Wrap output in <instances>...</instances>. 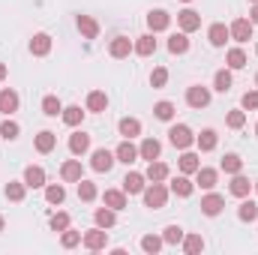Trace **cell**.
I'll use <instances>...</instances> for the list:
<instances>
[{
    "mask_svg": "<svg viewBox=\"0 0 258 255\" xmlns=\"http://www.w3.org/2000/svg\"><path fill=\"white\" fill-rule=\"evenodd\" d=\"M168 192L171 189H168L165 183H150V186H144L141 195H144V204H147L150 210H162V207L168 204Z\"/></svg>",
    "mask_w": 258,
    "mask_h": 255,
    "instance_id": "cell-1",
    "label": "cell"
},
{
    "mask_svg": "<svg viewBox=\"0 0 258 255\" xmlns=\"http://www.w3.org/2000/svg\"><path fill=\"white\" fill-rule=\"evenodd\" d=\"M114 162H117V156H114L111 150H105V147L93 150V156H90V168H93L96 174H108V171L114 168Z\"/></svg>",
    "mask_w": 258,
    "mask_h": 255,
    "instance_id": "cell-2",
    "label": "cell"
},
{
    "mask_svg": "<svg viewBox=\"0 0 258 255\" xmlns=\"http://www.w3.org/2000/svg\"><path fill=\"white\" fill-rule=\"evenodd\" d=\"M81 243H84L90 252H99V249H105V246H108V231L96 225V228H90V231H84V234H81Z\"/></svg>",
    "mask_w": 258,
    "mask_h": 255,
    "instance_id": "cell-3",
    "label": "cell"
},
{
    "mask_svg": "<svg viewBox=\"0 0 258 255\" xmlns=\"http://www.w3.org/2000/svg\"><path fill=\"white\" fill-rule=\"evenodd\" d=\"M186 105H189V108H207V105H210V87L192 84V87L186 90Z\"/></svg>",
    "mask_w": 258,
    "mask_h": 255,
    "instance_id": "cell-4",
    "label": "cell"
},
{
    "mask_svg": "<svg viewBox=\"0 0 258 255\" xmlns=\"http://www.w3.org/2000/svg\"><path fill=\"white\" fill-rule=\"evenodd\" d=\"M168 141H171L174 147L186 150V147H189V144L195 141V135H192V129L186 126V123H177V126H171V129H168Z\"/></svg>",
    "mask_w": 258,
    "mask_h": 255,
    "instance_id": "cell-5",
    "label": "cell"
},
{
    "mask_svg": "<svg viewBox=\"0 0 258 255\" xmlns=\"http://www.w3.org/2000/svg\"><path fill=\"white\" fill-rule=\"evenodd\" d=\"M252 21L249 18H237V21H231V27H228V33H231V39L234 42H249L252 39Z\"/></svg>",
    "mask_w": 258,
    "mask_h": 255,
    "instance_id": "cell-6",
    "label": "cell"
},
{
    "mask_svg": "<svg viewBox=\"0 0 258 255\" xmlns=\"http://www.w3.org/2000/svg\"><path fill=\"white\" fill-rule=\"evenodd\" d=\"M168 24H171V15H168L165 9H150V12H147V27H150L153 33L168 30Z\"/></svg>",
    "mask_w": 258,
    "mask_h": 255,
    "instance_id": "cell-7",
    "label": "cell"
},
{
    "mask_svg": "<svg viewBox=\"0 0 258 255\" xmlns=\"http://www.w3.org/2000/svg\"><path fill=\"white\" fill-rule=\"evenodd\" d=\"M222 207H225V198L216 195V192H210V195L201 198V213H204V216H219Z\"/></svg>",
    "mask_w": 258,
    "mask_h": 255,
    "instance_id": "cell-8",
    "label": "cell"
},
{
    "mask_svg": "<svg viewBox=\"0 0 258 255\" xmlns=\"http://www.w3.org/2000/svg\"><path fill=\"white\" fill-rule=\"evenodd\" d=\"M108 54L114 57V60H123L132 54V39L129 36H114L111 39V45H108Z\"/></svg>",
    "mask_w": 258,
    "mask_h": 255,
    "instance_id": "cell-9",
    "label": "cell"
},
{
    "mask_svg": "<svg viewBox=\"0 0 258 255\" xmlns=\"http://www.w3.org/2000/svg\"><path fill=\"white\" fill-rule=\"evenodd\" d=\"M177 24H180L183 33H195L201 27V15L195 9H183V12H177Z\"/></svg>",
    "mask_w": 258,
    "mask_h": 255,
    "instance_id": "cell-10",
    "label": "cell"
},
{
    "mask_svg": "<svg viewBox=\"0 0 258 255\" xmlns=\"http://www.w3.org/2000/svg\"><path fill=\"white\" fill-rule=\"evenodd\" d=\"M114 156H117V162H123V165H132V162L138 159V147L132 144V138H123V141L117 144Z\"/></svg>",
    "mask_w": 258,
    "mask_h": 255,
    "instance_id": "cell-11",
    "label": "cell"
},
{
    "mask_svg": "<svg viewBox=\"0 0 258 255\" xmlns=\"http://www.w3.org/2000/svg\"><path fill=\"white\" fill-rule=\"evenodd\" d=\"M132 51H135L138 57H150V54H156V39H153V33L138 36V39L132 42Z\"/></svg>",
    "mask_w": 258,
    "mask_h": 255,
    "instance_id": "cell-12",
    "label": "cell"
},
{
    "mask_svg": "<svg viewBox=\"0 0 258 255\" xmlns=\"http://www.w3.org/2000/svg\"><path fill=\"white\" fill-rule=\"evenodd\" d=\"M87 150H90V135H87V132L69 135V153H72V156H84Z\"/></svg>",
    "mask_w": 258,
    "mask_h": 255,
    "instance_id": "cell-13",
    "label": "cell"
},
{
    "mask_svg": "<svg viewBox=\"0 0 258 255\" xmlns=\"http://www.w3.org/2000/svg\"><path fill=\"white\" fill-rule=\"evenodd\" d=\"M24 183H27V189H42L45 186V171L39 165H27L24 168Z\"/></svg>",
    "mask_w": 258,
    "mask_h": 255,
    "instance_id": "cell-14",
    "label": "cell"
},
{
    "mask_svg": "<svg viewBox=\"0 0 258 255\" xmlns=\"http://www.w3.org/2000/svg\"><path fill=\"white\" fill-rule=\"evenodd\" d=\"M60 177H63L66 183H78V180L84 177V171H81V159H66L63 168H60Z\"/></svg>",
    "mask_w": 258,
    "mask_h": 255,
    "instance_id": "cell-15",
    "label": "cell"
},
{
    "mask_svg": "<svg viewBox=\"0 0 258 255\" xmlns=\"http://www.w3.org/2000/svg\"><path fill=\"white\" fill-rule=\"evenodd\" d=\"M18 93L15 90H9V87H3L0 90V114H15L18 111Z\"/></svg>",
    "mask_w": 258,
    "mask_h": 255,
    "instance_id": "cell-16",
    "label": "cell"
},
{
    "mask_svg": "<svg viewBox=\"0 0 258 255\" xmlns=\"http://www.w3.org/2000/svg\"><path fill=\"white\" fill-rule=\"evenodd\" d=\"M144 180H147L144 174H138V171H129L126 177H123V192H126V195H141V192H144V186H147Z\"/></svg>",
    "mask_w": 258,
    "mask_h": 255,
    "instance_id": "cell-17",
    "label": "cell"
},
{
    "mask_svg": "<svg viewBox=\"0 0 258 255\" xmlns=\"http://www.w3.org/2000/svg\"><path fill=\"white\" fill-rule=\"evenodd\" d=\"M78 33L84 36V39H96L99 36V24H96V18H90V15H78Z\"/></svg>",
    "mask_w": 258,
    "mask_h": 255,
    "instance_id": "cell-18",
    "label": "cell"
},
{
    "mask_svg": "<svg viewBox=\"0 0 258 255\" xmlns=\"http://www.w3.org/2000/svg\"><path fill=\"white\" fill-rule=\"evenodd\" d=\"M207 39H210V45H213V48H222V45L231 39V33H228V27H225V24H210Z\"/></svg>",
    "mask_w": 258,
    "mask_h": 255,
    "instance_id": "cell-19",
    "label": "cell"
},
{
    "mask_svg": "<svg viewBox=\"0 0 258 255\" xmlns=\"http://www.w3.org/2000/svg\"><path fill=\"white\" fill-rule=\"evenodd\" d=\"M51 51V36L48 33H36L33 39H30V54L33 57H45Z\"/></svg>",
    "mask_w": 258,
    "mask_h": 255,
    "instance_id": "cell-20",
    "label": "cell"
},
{
    "mask_svg": "<svg viewBox=\"0 0 258 255\" xmlns=\"http://www.w3.org/2000/svg\"><path fill=\"white\" fill-rule=\"evenodd\" d=\"M159 150H162V144H159L156 138H144L141 147H138V156L147 159V162H153V159H159Z\"/></svg>",
    "mask_w": 258,
    "mask_h": 255,
    "instance_id": "cell-21",
    "label": "cell"
},
{
    "mask_svg": "<svg viewBox=\"0 0 258 255\" xmlns=\"http://www.w3.org/2000/svg\"><path fill=\"white\" fill-rule=\"evenodd\" d=\"M216 180H219V171H216V168H198V171H195V183H198L201 189H213Z\"/></svg>",
    "mask_w": 258,
    "mask_h": 255,
    "instance_id": "cell-22",
    "label": "cell"
},
{
    "mask_svg": "<svg viewBox=\"0 0 258 255\" xmlns=\"http://www.w3.org/2000/svg\"><path fill=\"white\" fill-rule=\"evenodd\" d=\"M228 189H231V195H237V198H246V195L252 192V183H249V177H243V174H231Z\"/></svg>",
    "mask_w": 258,
    "mask_h": 255,
    "instance_id": "cell-23",
    "label": "cell"
},
{
    "mask_svg": "<svg viewBox=\"0 0 258 255\" xmlns=\"http://www.w3.org/2000/svg\"><path fill=\"white\" fill-rule=\"evenodd\" d=\"M168 189L174 192V195H180V198H189V195L195 192V183L186 177V174H180V177H174V180H171V186H168Z\"/></svg>",
    "mask_w": 258,
    "mask_h": 255,
    "instance_id": "cell-24",
    "label": "cell"
},
{
    "mask_svg": "<svg viewBox=\"0 0 258 255\" xmlns=\"http://www.w3.org/2000/svg\"><path fill=\"white\" fill-rule=\"evenodd\" d=\"M108 108V96H105V90H90L87 93V111H105Z\"/></svg>",
    "mask_w": 258,
    "mask_h": 255,
    "instance_id": "cell-25",
    "label": "cell"
},
{
    "mask_svg": "<svg viewBox=\"0 0 258 255\" xmlns=\"http://www.w3.org/2000/svg\"><path fill=\"white\" fill-rule=\"evenodd\" d=\"M33 144H36V150H39V153H51V150L57 147V135H54V132H48V129H42V132L36 135V141H33Z\"/></svg>",
    "mask_w": 258,
    "mask_h": 255,
    "instance_id": "cell-26",
    "label": "cell"
},
{
    "mask_svg": "<svg viewBox=\"0 0 258 255\" xmlns=\"http://www.w3.org/2000/svg\"><path fill=\"white\" fill-rule=\"evenodd\" d=\"M144 177H147L150 183H162V180H168V165L153 159V162L147 165V174H144Z\"/></svg>",
    "mask_w": 258,
    "mask_h": 255,
    "instance_id": "cell-27",
    "label": "cell"
},
{
    "mask_svg": "<svg viewBox=\"0 0 258 255\" xmlns=\"http://www.w3.org/2000/svg\"><path fill=\"white\" fill-rule=\"evenodd\" d=\"M168 51H171V54H186V51H189V33H183V30L174 33V36L168 39Z\"/></svg>",
    "mask_w": 258,
    "mask_h": 255,
    "instance_id": "cell-28",
    "label": "cell"
},
{
    "mask_svg": "<svg viewBox=\"0 0 258 255\" xmlns=\"http://www.w3.org/2000/svg\"><path fill=\"white\" fill-rule=\"evenodd\" d=\"M93 219H96V225H99V228H111V225L117 222V210H111V207L105 204V207H99V210L93 213Z\"/></svg>",
    "mask_w": 258,
    "mask_h": 255,
    "instance_id": "cell-29",
    "label": "cell"
},
{
    "mask_svg": "<svg viewBox=\"0 0 258 255\" xmlns=\"http://www.w3.org/2000/svg\"><path fill=\"white\" fill-rule=\"evenodd\" d=\"M102 201H105L111 210H123V207H126V192L123 189H105Z\"/></svg>",
    "mask_w": 258,
    "mask_h": 255,
    "instance_id": "cell-30",
    "label": "cell"
},
{
    "mask_svg": "<svg viewBox=\"0 0 258 255\" xmlns=\"http://www.w3.org/2000/svg\"><path fill=\"white\" fill-rule=\"evenodd\" d=\"M216 141H219V138H216L213 129H204L201 135H195V144H198V150H204V153H207V150H216Z\"/></svg>",
    "mask_w": 258,
    "mask_h": 255,
    "instance_id": "cell-31",
    "label": "cell"
},
{
    "mask_svg": "<svg viewBox=\"0 0 258 255\" xmlns=\"http://www.w3.org/2000/svg\"><path fill=\"white\" fill-rule=\"evenodd\" d=\"M225 174H240V168H243V159L237 156V153H225L222 156V165H219Z\"/></svg>",
    "mask_w": 258,
    "mask_h": 255,
    "instance_id": "cell-32",
    "label": "cell"
},
{
    "mask_svg": "<svg viewBox=\"0 0 258 255\" xmlns=\"http://www.w3.org/2000/svg\"><path fill=\"white\" fill-rule=\"evenodd\" d=\"M117 129H120L123 138H135V135H141V120H135V117H123V120L117 123Z\"/></svg>",
    "mask_w": 258,
    "mask_h": 255,
    "instance_id": "cell-33",
    "label": "cell"
},
{
    "mask_svg": "<svg viewBox=\"0 0 258 255\" xmlns=\"http://www.w3.org/2000/svg\"><path fill=\"white\" fill-rule=\"evenodd\" d=\"M180 246H183L186 255H195V252L204 249V237H201V234H183V243H180Z\"/></svg>",
    "mask_w": 258,
    "mask_h": 255,
    "instance_id": "cell-34",
    "label": "cell"
},
{
    "mask_svg": "<svg viewBox=\"0 0 258 255\" xmlns=\"http://www.w3.org/2000/svg\"><path fill=\"white\" fill-rule=\"evenodd\" d=\"M60 117H63L66 126H78V123L84 120V111H81V105H69V108L60 111Z\"/></svg>",
    "mask_w": 258,
    "mask_h": 255,
    "instance_id": "cell-35",
    "label": "cell"
},
{
    "mask_svg": "<svg viewBox=\"0 0 258 255\" xmlns=\"http://www.w3.org/2000/svg\"><path fill=\"white\" fill-rule=\"evenodd\" d=\"M237 219H240V222H255L258 219V204L255 201H243V204L237 207Z\"/></svg>",
    "mask_w": 258,
    "mask_h": 255,
    "instance_id": "cell-36",
    "label": "cell"
},
{
    "mask_svg": "<svg viewBox=\"0 0 258 255\" xmlns=\"http://www.w3.org/2000/svg\"><path fill=\"white\" fill-rule=\"evenodd\" d=\"M213 90H219V93H228L231 90V69H219L213 75Z\"/></svg>",
    "mask_w": 258,
    "mask_h": 255,
    "instance_id": "cell-37",
    "label": "cell"
},
{
    "mask_svg": "<svg viewBox=\"0 0 258 255\" xmlns=\"http://www.w3.org/2000/svg\"><path fill=\"white\" fill-rule=\"evenodd\" d=\"M24 192H27V183L24 180H9L6 183V198L9 201H24Z\"/></svg>",
    "mask_w": 258,
    "mask_h": 255,
    "instance_id": "cell-38",
    "label": "cell"
},
{
    "mask_svg": "<svg viewBox=\"0 0 258 255\" xmlns=\"http://www.w3.org/2000/svg\"><path fill=\"white\" fill-rule=\"evenodd\" d=\"M162 246H165V240L156 237V234H144V237H141V249H144L147 255H156Z\"/></svg>",
    "mask_w": 258,
    "mask_h": 255,
    "instance_id": "cell-39",
    "label": "cell"
},
{
    "mask_svg": "<svg viewBox=\"0 0 258 255\" xmlns=\"http://www.w3.org/2000/svg\"><path fill=\"white\" fill-rule=\"evenodd\" d=\"M63 198H66V189L60 183H45V201L48 204H63Z\"/></svg>",
    "mask_w": 258,
    "mask_h": 255,
    "instance_id": "cell-40",
    "label": "cell"
},
{
    "mask_svg": "<svg viewBox=\"0 0 258 255\" xmlns=\"http://www.w3.org/2000/svg\"><path fill=\"white\" fill-rule=\"evenodd\" d=\"M174 102H168V99H162V102H156L153 105V114H156V120H171L174 117Z\"/></svg>",
    "mask_w": 258,
    "mask_h": 255,
    "instance_id": "cell-41",
    "label": "cell"
},
{
    "mask_svg": "<svg viewBox=\"0 0 258 255\" xmlns=\"http://www.w3.org/2000/svg\"><path fill=\"white\" fill-rule=\"evenodd\" d=\"M183 234H186V231H183L180 225H168V228L162 231V240H165L168 246H177V243H183Z\"/></svg>",
    "mask_w": 258,
    "mask_h": 255,
    "instance_id": "cell-42",
    "label": "cell"
},
{
    "mask_svg": "<svg viewBox=\"0 0 258 255\" xmlns=\"http://www.w3.org/2000/svg\"><path fill=\"white\" fill-rule=\"evenodd\" d=\"M225 63H228V69H243L246 66V51L243 48H231L225 54Z\"/></svg>",
    "mask_w": 258,
    "mask_h": 255,
    "instance_id": "cell-43",
    "label": "cell"
},
{
    "mask_svg": "<svg viewBox=\"0 0 258 255\" xmlns=\"http://www.w3.org/2000/svg\"><path fill=\"white\" fill-rule=\"evenodd\" d=\"M198 168H201V162H198V156L186 150V153L180 156V171H183V174H195Z\"/></svg>",
    "mask_w": 258,
    "mask_h": 255,
    "instance_id": "cell-44",
    "label": "cell"
},
{
    "mask_svg": "<svg viewBox=\"0 0 258 255\" xmlns=\"http://www.w3.org/2000/svg\"><path fill=\"white\" fill-rule=\"evenodd\" d=\"M60 111H63V105H60V99H57V96H45V99H42V114L57 117Z\"/></svg>",
    "mask_w": 258,
    "mask_h": 255,
    "instance_id": "cell-45",
    "label": "cell"
},
{
    "mask_svg": "<svg viewBox=\"0 0 258 255\" xmlns=\"http://www.w3.org/2000/svg\"><path fill=\"white\" fill-rule=\"evenodd\" d=\"M78 198H81V201H93V198H96V183H90V180L81 177V180H78Z\"/></svg>",
    "mask_w": 258,
    "mask_h": 255,
    "instance_id": "cell-46",
    "label": "cell"
},
{
    "mask_svg": "<svg viewBox=\"0 0 258 255\" xmlns=\"http://www.w3.org/2000/svg\"><path fill=\"white\" fill-rule=\"evenodd\" d=\"M225 123H228L231 129H243V123H246V111H243V108H234V111H228Z\"/></svg>",
    "mask_w": 258,
    "mask_h": 255,
    "instance_id": "cell-47",
    "label": "cell"
},
{
    "mask_svg": "<svg viewBox=\"0 0 258 255\" xmlns=\"http://www.w3.org/2000/svg\"><path fill=\"white\" fill-rule=\"evenodd\" d=\"M18 132H21V126H18L15 120H3V123H0V135H3L6 141H15Z\"/></svg>",
    "mask_w": 258,
    "mask_h": 255,
    "instance_id": "cell-48",
    "label": "cell"
},
{
    "mask_svg": "<svg viewBox=\"0 0 258 255\" xmlns=\"http://www.w3.org/2000/svg\"><path fill=\"white\" fill-rule=\"evenodd\" d=\"M60 243H63L66 249L78 246V243H81V231H72V228H66V231H60Z\"/></svg>",
    "mask_w": 258,
    "mask_h": 255,
    "instance_id": "cell-49",
    "label": "cell"
},
{
    "mask_svg": "<svg viewBox=\"0 0 258 255\" xmlns=\"http://www.w3.org/2000/svg\"><path fill=\"white\" fill-rule=\"evenodd\" d=\"M165 81H168V69L165 66H156L150 72V87H165Z\"/></svg>",
    "mask_w": 258,
    "mask_h": 255,
    "instance_id": "cell-50",
    "label": "cell"
},
{
    "mask_svg": "<svg viewBox=\"0 0 258 255\" xmlns=\"http://www.w3.org/2000/svg\"><path fill=\"white\" fill-rule=\"evenodd\" d=\"M240 108H243V111L258 108V87H255V90H246V93L240 96Z\"/></svg>",
    "mask_w": 258,
    "mask_h": 255,
    "instance_id": "cell-51",
    "label": "cell"
},
{
    "mask_svg": "<svg viewBox=\"0 0 258 255\" xmlns=\"http://www.w3.org/2000/svg\"><path fill=\"white\" fill-rule=\"evenodd\" d=\"M69 228V213H54L51 216V231H66Z\"/></svg>",
    "mask_w": 258,
    "mask_h": 255,
    "instance_id": "cell-52",
    "label": "cell"
},
{
    "mask_svg": "<svg viewBox=\"0 0 258 255\" xmlns=\"http://www.w3.org/2000/svg\"><path fill=\"white\" fill-rule=\"evenodd\" d=\"M249 21L258 24V3H252V9H249Z\"/></svg>",
    "mask_w": 258,
    "mask_h": 255,
    "instance_id": "cell-53",
    "label": "cell"
},
{
    "mask_svg": "<svg viewBox=\"0 0 258 255\" xmlns=\"http://www.w3.org/2000/svg\"><path fill=\"white\" fill-rule=\"evenodd\" d=\"M6 72H9V69H6V63H0V81H6Z\"/></svg>",
    "mask_w": 258,
    "mask_h": 255,
    "instance_id": "cell-54",
    "label": "cell"
},
{
    "mask_svg": "<svg viewBox=\"0 0 258 255\" xmlns=\"http://www.w3.org/2000/svg\"><path fill=\"white\" fill-rule=\"evenodd\" d=\"M252 189H255V195H258V180H255V183H252Z\"/></svg>",
    "mask_w": 258,
    "mask_h": 255,
    "instance_id": "cell-55",
    "label": "cell"
},
{
    "mask_svg": "<svg viewBox=\"0 0 258 255\" xmlns=\"http://www.w3.org/2000/svg\"><path fill=\"white\" fill-rule=\"evenodd\" d=\"M3 225H6V222H3V216H0V231H3Z\"/></svg>",
    "mask_w": 258,
    "mask_h": 255,
    "instance_id": "cell-56",
    "label": "cell"
},
{
    "mask_svg": "<svg viewBox=\"0 0 258 255\" xmlns=\"http://www.w3.org/2000/svg\"><path fill=\"white\" fill-rule=\"evenodd\" d=\"M255 87H258V75H255Z\"/></svg>",
    "mask_w": 258,
    "mask_h": 255,
    "instance_id": "cell-57",
    "label": "cell"
},
{
    "mask_svg": "<svg viewBox=\"0 0 258 255\" xmlns=\"http://www.w3.org/2000/svg\"><path fill=\"white\" fill-rule=\"evenodd\" d=\"M255 135H258V123H255Z\"/></svg>",
    "mask_w": 258,
    "mask_h": 255,
    "instance_id": "cell-58",
    "label": "cell"
},
{
    "mask_svg": "<svg viewBox=\"0 0 258 255\" xmlns=\"http://www.w3.org/2000/svg\"><path fill=\"white\" fill-rule=\"evenodd\" d=\"M183 3H192V0H183Z\"/></svg>",
    "mask_w": 258,
    "mask_h": 255,
    "instance_id": "cell-59",
    "label": "cell"
},
{
    "mask_svg": "<svg viewBox=\"0 0 258 255\" xmlns=\"http://www.w3.org/2000/svg\"><path fill=\"white\" fill-rule=\"evenodd\" d=\"M249 3H258V0H249Z\"/></svg>",
    "mask_w": 258,
    "mask_h": 255,
    "instance_id": "cell-60",
    "label": "cell"
},
{
    "mask_svg": "<svg viewBox=\"0 0 258 255\" xmlns=\"http://www.w3.org/2000/svg\"><path fill=\"white\" fill-rule=\"evenodd\" d=\"M255 54H258V45H255Z\"/></svg>",
    "mask_w": 258,
    "mask_h": 255,
    "instance_id": "cell-61",
    "label": "cell"
}]
</instances>
